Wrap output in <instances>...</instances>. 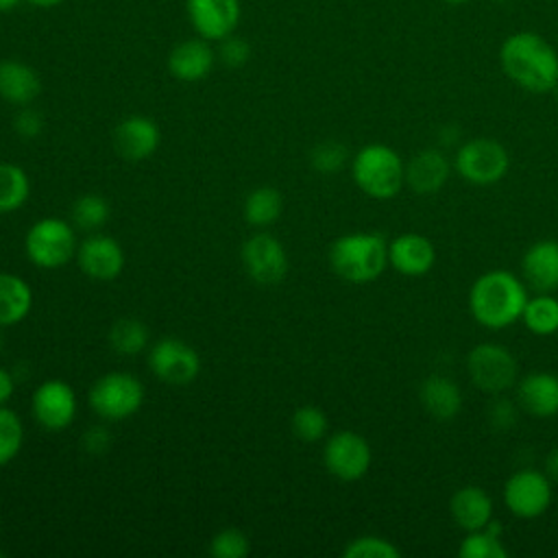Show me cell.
I'll return each mask as SVG.
<instances>
[{"instance_id": "14", "label": "cell", "mask_w": 558, "mask_h": 558, "mask_svg": "<svg viewBox=\"0 0 558 558\" xmlns=\"http://www.w3.org/2000/svg\"><path fill=\"white\" fill-rule=\"evenodd\" d=\"M74 259L83 275L94 281H113L124 268V251L120 242L105 233L85 238L78 244Z\"/></svg>"}, {"instance_id": "12", "label": "cell", "mask_w": 558, "mask_h": 558, "mask_svg": "<svg viewBox=\"0 0 558 558\" xmlns=\"http://www.w3.org/2000/svg\"><path fill=\"white\" fill-rule=\"evenodd\" d=\"M242 264L246 275L259 286L279 283L290 268L288 253L272 233H255L242 246Z\"/></svg>"}, {"instance_id": "1", "label": "cell", "mask_w": 558, "mask_h": 558, "mask_svg": "<svg viewBox=\"0 0 558 558\" xmlns=\"http://www.w3.org/2000/svg\"><path fill=\"white\" fill-rule=\"evenodd\" d=\"M504 74L525 92L549 94L558 83V52L532 31H519L499 48Z\"/></svg>"}, {"instance_id": "16", "label": "cell", "mask_w": 558, "mask_h": 558, "mask_svg": "<svg viewBox=\"0 0 558 558\" xmlns=\"http://www.w3.org/2000/svg\"><path fill=\"white\" fill-rule=\"evenodd\" d=\"M388 264L403 277H423L436 264V248L421 233H401L388 242Z\"/></svg>"}, {"instance_id": "18", "label": "cell", "mask_w": 558, "mask_h": 558, "mask_svg": "<svg viewBox=\"0 0 558 558\" xmlns=\"http://www.w3.org/2000/svg\"><path fill=\"white\" fill-rule=\"evenodd\" d=\"M517 405L534 418L556 416L558 377L547 371H534L517 379Z\"/></svg>"}, {"instance_id": "19", "label": "cell", "mask_w": 558, "mask_h": 558, "mask_svg": "<svg viewBox=\"0 0 558 558\" xmlns=\"http://www.w3.org/2000/svg\"><path fill=\"white\" fill-rule=\"evenodd\" d=\"M521 275L534 292L558 290V240H538L521 257Z\"/></svg>"}, {"instance_id": "17", "label": "cell", "mask_w": 558, "mask_h": 558, "mask_svg": "<svg viewBox=\"0 0 558 558\" xmlns=\"http://www.w3.org/2000/svg\"><path fill=\"white\" fill-rule=\"evenodd\" d=\"M159 140H161L159 126L148 116H129L120 120L113 131L116 150L126 161L148 159L157 150Z\"/></svg>"}, {"instance_id": "10", "label": "cell", "mask_w": 558, "mask_h": 558, "mask_svg": "<svg viewBox=\"0 0 558 558\" xmlns=\"http://www.w3.org/2000/svg\"><path fill=\"white\" fill-rule=\"evenodd\" d=\"M148 366L163 384L187 386L201 373V355L179 338H161L148 351Z\"/></svg>"}, {"instance_id": "42", "label": "cell", "mask_w": 558, "mask_h": 558, "mask_svg": "<svg viewBox=\"0 0 558 558\" xmlns=\"http://www.w3.org/2000/svg\"><path fill=\"white\" fill-rule=\"evenodd\" d=\"M545 475L551 482H558V447H554L545 458Z\"/></svg>"}, {"instance_id": "28", "label": "cell", "mask_w": 558, "mask_h": 558, "mask_svg": "<svg viewBox=\"0 0 558 558\" xmlns=\"http://www.w3.org/2000/svg\"><path fill=\"white\" fill-rule=\"evenodd\" d=\"M283 209V198L277 187L262 185L248 192L244 198V220L253 227H268L272 225Z\"/></svg>"}, {"instance_id": "32", "label": "cell", "mask_w": 558, "mask_h": 558, "mask_svg": "<svg viewBox=\"0 0 558 558\" xmlns=\"http://www.w3.org/2000/svg\"><path fill=\"white\" fill-rule=\"evenodd\" d=\"M24 445V425L17 412L0 405V466L9 464Z\"/></svg>"}, {"instance_id": "15", "label": "cell", "mask_w": 558, "mask_h": 558, "mask_svg": "<svg viewBox=\"0 0 558 558\" xmlns=\"http://www.w3.org/2000/svg\"><path fill=\"white\" fill-rule=\"evenodd\" d=\"M185 9L192 28L207 41L233 35L240 22V0H185Z\"/></svg>"}, {"instance_id": "39", "label": "cell", "mask_w": 558, "mask_h": 558, "mask_svg": "<svg viewBox=\"0 0 558 558\" xmlns=\"http://www.w3.org/2000/svg\"><path fill=\"white\" fill-rule=\"evenodd\" d=\"M488 423L495 429H510L517 423V405L508 399L497 397L488 408Z\"/></svg>"}, {"instance_id": "6", "label": "cell", "mask_w": 558, "mask_h": 558, "mask_svg": "<svg viewBox=\"0 0 558 558\" xmlns=\"http://www.w3.org/2000/svg\"><path fill=\"white\" fill-rule=\"evenodd\" d=\"M89 408L105 421L120 423L133 416L144 403V384L124 371L98 377L87 395Z\"/></svg>"}, {"instance_id": "29", "label": "cell", "mask_w": 558, "mask_h": 558, "mask_svg": "<svg viewBox=\"0 0 558 558\" xmlns=\"http://www.w3.org/2000/svg\"><path fill=\"white\" fill-rule=\"evenodd\" d=\"M31 196V179L15 163H0V214L17 211Z\"/></svg>"}, {"instance_id": "38", "label": "cell", "mask_w": 558, "mask_h": 558, "mask_svg": "<svg viewBox=\"0 0 558 558\" xmlns=\"http://www.w3.org/2000/svg\"><path fill=\"white\" fill-rule=\"evenodd\" d=\"M13 129L22 140H35L44 131V118L28 105L22 107L13 120Z\"/></svg>"}, {"instance_id": "8", "label": "cell", "mask_w": 558, "mask_h": 558, "mask_svg": "<svg viewBox=\"0 0 558 558\" xmlns=\"http://www.w3.org/2000/svg\"><path fill=\"white\" fill-rule=\"evenodd\" d=\"M456 172L473 185H493L501 181L510 168L504 144L493 137H473L464 142L453 159Z\"/></svg>"}, {"instance_id": "26", "label": "cell", "mask_w": 558, "mask_h": 558, "mask_svg": "<svg viewBox=\"0 0 558 558\" xmlns=\"http://www.w3.org/2000/svg\"><path fill=\"white\" fill-rule=\"evenodd\" d=\"M460 558H506L508 549L501 543L499 521H488L482 530L466 532L458 547Z\"/></svg>"}, {"instance_id": "24", "label": "cell", "mask_w": 558, "mask_h": 558, "mask_svg": "<svg viewBox=\"0 0 558 558\" xmlns=\"http://www.w3.org/2000/svg\"><path fill=\"white\" fill-rule=\"evenodd\" d=\"M449 512L460 530H482L493 519V499L480 486H462L451 495Z\"/></svg>"}, {"instance_id": "11", "label": "cell", "mask_w": 558, "mask_h": 558, "mask_svg": "<svg viewBox=\"0 0 558 558\" xmlns=\"http://www.w3.org/2000/svg\"><path fill=\"white\" fill-rule=\"evenodd\" d=\"M504 504L519 519H536L551 504V480L536 469H521L506 480Z\"/></svg>"}, {"instance_id": "3", "label": "cell", "mask_w": 558, "mask_h": 558, "mask_svg": "<svg viewBox=\"0 0 558 558\" xmlns=\"http://www.w3.org/2000/svg\"><path fill=\"white\" fill-rule=\"evenodd\" d=\"M331 270L355 286L371 283L388 266V242L375 231H353L336 238L329 246Z\"/></svg>"}, {"instance_id": "44", "label": "cell", "mask_w": 558, "mask_h": 558, "mask_svg": "<svg viewBox=\"0 0 558 558\" xmlns=\"http://www.w3.org/2000/svg\"><path fill=\"white\" fill-rule=\"evenodd\" d=\"M17 4H20V0H0V13L11 11V9H15Z\"/></svg>"}, {"instance_id": "27", "label": "cell", "mask_w": 558, "mask_h": 558, "mask_svg": "<svg viewBox=\"0 0 558 558\" xmlns=\"http://www.w3.org/2000/svg\"><path fill=\"white\" fill-rule=\"evenodd\" d=\"M521 320L534 336L556 333L558 331V299H554L551 292H536L534 296H527Z\"/></svg>"}, {"instance_id": "5", "label": "cell", "mask_w": 558, "mask_h": 558, "mask_svg": "<svg viewBox=\"0 0 558 558\" xmlns=\"http://www.w3.org/2000/svg\"><path fill=\"white\" fill-rule=\"evenodd\" d=\"M76 227L54 216L35 220L24 235L26 257L44 270L65 266L76 257Z\"/></svg>"}, {"instance_id": "46", "label": "cell", "mask_w": 558, "mask_h": 558, "mask_svg": "<svg viewBox=\"0 0 558 558\" xmlns=\"http://www.w3.org/2000/svg\"><path fill=\"white\" fill-rule=\"evenodd\" d=\"M445 2H449V4H462V2H469V0H445Z\"/></svg>"}, {"instance_id": "45", "label": "cell", "mask_w": 558, "mask_h": 558, "mask_svg": "<svg viewBox=\"0 0 558 558\" xmlns=\"http://www.w3.org/2000/svg\"><path fill=\"white\" fill-rule=\"evenodd\" d=\"M549 94H554V98H556V102H558V83H556V85H554V89H551V92H549Z\"/></svg>"}, {"instance_id": "31", "label": "cell", "mask_w": 558, "mask_h": 558, "mask_svg": "<svg viewBox=\"0 0 558 558\" xmlns=\"http://www.w3.org/2000/svg\"><path fill=\"white\" fill-rule=\"evenodd\" d=\"M109 214V203L100 194H83L72 203V225L83 231H98Z\"/></svg>"}, {"instance_id": "13", "label": "cell", "mask_w": 558, "mask_h": 558, "mask_svg": "<svg viewBox=\"0 0 558 558\" xmlns=\"http://www.w3.org/2000/svg\"><path fill=\"white\" fill-rule=\"evenodd\" d=\"M78 401L74 388L63 379H46L39 384L31 399V412L37 425L50 432L70 427L76 418Z\"/></svg>"}, {"instance_id": "9", "label": "cell", "mask_w": 558, "mask_h": 558, "mask_svg": "<svg viewBox=\"0 0 558 558\" xmlns=\"http://www.w3.org/2000/svg\"><path fill=\"white\" fill-rule=\"evenodd\" d=\"M373 462L371 445L366 438L351 429L333 432L323 447V464L336 480L355 482L362 480Z\"/></svg>"}, {"instance_id": "22", "label": "cell", "mask_w": 558, "mask_h": 558, "mask_svg": "<svg viewBox=\"0 0 558 558\" xmlns=\"http://www.w3.org/2000/svg\"><path fill=\"white\" fill-rule=\"evenodd\" d=\"M418 401L432 418L451 421L462 410V390L451 377L434 373L423 379L418 388Z\"/></svg>"}, {"instance_id": "40", "label": "cell", "mask_w": 558, "mask_h": 558, "mask_svg": "<svg viewBox=\"0 0 558 558\" xmlns=\"http://www.w3.org/2000/svg\"><path fill=\"white\" fill-rule=\"evenodd\" d=\"M83 445H85V449H87L89 453L98 456V453H102V451L109 447V432L102 429V427H92V429L85 432Z\"/></svg>"}, {"instance_id": "21", "label": "cell", "mask_w": 558, "mask_h": 558, "mask_svg": "<svg viewBox=\"0 0 558 558\" xmlns=\"http://www.w3.org/2000/svg\"><path fill=\"white\" fill-rule=\"evenodd\" d=\"M216 61V52L207 39H187L172 48L168 57V70L183 83H196L205 78Z\"/></svg>"}, {"instance_id": "20", "label": "cell", "mask_w": 558, "mask_h": 558, "mask_svg": "<svg viewBox=\"0 0 558 558\" xmlns=\"http://www.w3.org/2000/svg\"><path fill=\"white\" fill-rule=\"evenodd\" d=\"M449 172V159L436 148H425L414 153L405 163V185L418 196H429L447 183Z\"/></svg>"}, {"instance_id": "41", "label": "cell", "mask_w": 558, "mask_h": 558, "mask_svg": "<svg viewBox=\"0 0 558 558\" xmlns=\"http://www.w3.org/2000/svg\"><path fill=\"white\" fill-rule=\"evenodd\" d=\"M13 392H15V381H13L11 373L0 366V405H7V401L13 397Z\"/></svg>"}, {"instance_id": "33", "label": "cell", "mask_w": 558, "mask_h": 558, "mask_svg": "<svg viewBox=\"0 0 558 558\" xmlns=\"http://www.w3.org/2000/svg\"><path fill=\"white\" fill-rule=\"evenodd\" d=\"M329 421L327 414L316 405H301L292 414V432L303 442H318L327 436Z\"/></svg>"}, {"instance_id": "43", "label": "cell", "mask_w": 558, "mask_h": 558, "mask_svg": "<svg viewBox=\"0 0 558 558\" xmlns=\"http://www.w3.org/2000/svg\"><path fill=\"white\" fill-rule=\"evenodd\" d=\"M31 4H35V7H44V9H50V7H57V4H61L63 0H28Z\"/></svg>"}, {"instance_id": "30", "label": "cell", "mask_w": 558, "mask_h": 558, "mask_svg": "<svg viewBox=\"0 0 558 558\" xmlns=\"http://www.w3.org/2000/svg\"><path fill=\"white\" fill-rule=\"evenodd\" d=\"M109 344L120 355H137L148 344V327L137 318H120L109 329Z\"/></svg>"}, {"instance_id": "35", "label": "cell", "mask_w": 558, "mask_h": 558, "mask_svg": "<svg viewBox=\"0 0 558 558\" xmlns=\"http://www.w3.org/2000/svg\"><path fill=\"white\" fill-rule=\"evenodd\" d=\"M251 551L248 536L238 527H225L209 541V554L214 558H244Z\"/></svg>"}, {"instance_id": "4", "label": "cell", "mask_w": 558, "mask_h": 558, "mask_svg": "<svg viewBox=\"0 0 558 558\" xmlns=\"http://www.w3.org/2000/svg\"><path fill=\"white\" fill-rule=\"evenodd\" d=\"M351 177L366 196L388 201L405 185V163L395 148L386 144H366L351 161Z\"/></svg>"}, {"instance_id": "7", "label": "cell", "mask_w": 558, "mask_h": 558, "mask_svg": "<svg viewBox=\"0 0 558 558\" xmlns=\"http://www.w3.org/2000/svg\"><path fill=\"white\" fill-rule=\"evenodd\" d=\"M466 373L477 390L497 397L517 384L519 364L508 347L480 342L466 355Z\"/></svg>"}, {"instance_id": "37", "label": "cell", "mask_w": 558, "mask_h": 558, "mask_svg": "<svg viewBox=\"0 0 558 558\" xmlns=\"http://www.w3.org/2000/svg\"><path fill=\"white\" fill-rule=\"evenodd\" d=\"M220 59L225 65L229 68H242L248 59H251V46L246 39L229 35L225 39H220V50H218Z\"/></svg>"}, {"instance_id": "23", "label": "cell", "mask_w": 558, "mask_h": 558, "mask_svg": "<svg viewBox=\"0 0 558 558\" xmlns=\"http://www.w3.org/2000/svg\"><path fill=\"white\" fill-rule=\"evenodd\" d=\"M41 92V78L28 63L17 59L0 61V98L4 102L26 107Z\"/></svg>"}, {"instance_id": "25", "label": "cell", "mask_w": 558, "mask_h": 558, "mask_svg": "<svg viewBox=\"0 0 558 558\" xmlns=\"http://www.w3.org/2000/svg\"><path fill=\"white\" fill-rule=\"evenodd\" d=\"M33 307V290L20 275L0 272V327L17 325Z\"/></svg>"}, {"instance_id": "34", "label": "cell", "mask_w": 558, "mask_h": 558, "mask_svg": "<svg viewBox=\"0 0 558 558\" xmlns=\"http://www.w3.org/2000/svg\"><path fill=\"white\" fill-rule=\"evenodd\" d=\"M399 547L384 536L364 534L347 543L342 556L344 558H399Z\"/></svg>"}, {"instance_id": "36", "label": "cell", "mask_w": 558, "mask_h": 558, "mask_svg": "<svg viewBox=\"0 0 558 558\" xmlns=\"http://www.w3.org/2000/svg\"><path fill=\"white\" fill-rule=\"evenodd\" d=\"M347 148L338 142H323L318 144L312 155H310V161H312V168L320 174H336L344 163H347Z\"/></svg>"}, {"instance_id": "2", "label": "cell", "mask_w": 558, "mask_h": 558, "mask_svg": "<svg viewBox=\"0 0 558 558\" xmlns=\"http://www.w3.org/2000/svg\"><path fill=\"white\" fill-rule=\"evenodd\" d=\"M527 301L525 283L510 270L482 272L469 290L471 316L486 329H504L517 323Z\"/></svg>"}]
</instances>
